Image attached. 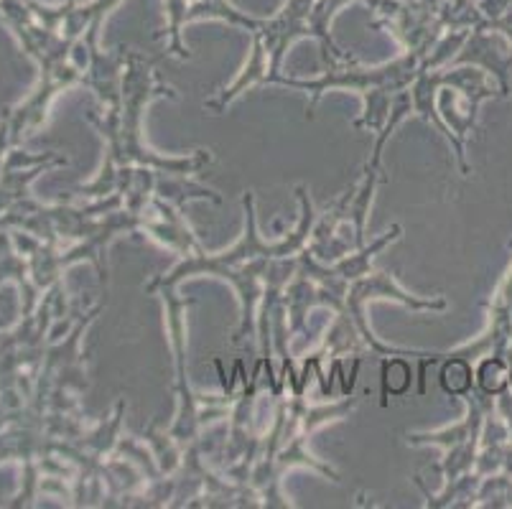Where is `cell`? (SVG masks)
<instances>
[{
    "label": "cell",
    "instance_id": "8",
    "mask_svg": "<svg viewBox=\"0 0 512 509\" xmlns=\"http://www.w3.org/2000/svg\"><path fill=\"white\" fill-rule=\"evenodd\" d=\"M444 357L446 362L439 375L441 387L451 398H464L467 392L477 387V382H474V364L462 357H449V354H444Z\"/></svg>",
    "mask_w": 512,
    "mask_h": 509
},
{
    "label": "cell",
    "instance_id": "2",
    "mask_svg": "<svg viewBox=\"0 0 512 509\" xmlns=\"http://www.w3.org/2000/svg\"><path fill=\"white\" fill-rule=\"evenodd\" d=\"M158 97L176 100V92L161 79V74L148 59L128 51L118 107L105 110V120L100 123L95 120L100 133L105 135V166L95 184L90 186L95 196L113 194L123 168H151L164 176L192 179L204 166L212 163V153L204 148L189 153V156H161L148 146L143 120H146V107Z\"/></svg>",
    "mask_w": 512,
    "mask_h": 509
},
{
    "label": "cell",
    "instance_id": "6",
    "mask_svg": "<svg viewBox=\"0 0 512 509\" xmlns=\"http://www.w3.org/2000/svg\"><path fill=\"white\" fill-rule=\"evenodd\" d=\"M449 357H462L472 364L484 357H502L512 364V265L492 296L487 329L474 342L449 352Z\"/></svg>",
    "mask_w": 512,
    "mask_h": 509
},
{
    "label": "cell",
    "instance_id": "7",
    "mask_svg": "<svg viewBox=\"0 0 512 509\" xmlns=\"http://www.w3.org/2000/svg\"><path fill=\"white\" fill-rule=\"evenodd\" d=\"M510 370L512 364L502 357L479 359V367L474 370L477 390H482L484 395H490V398L502 395L505 390H510Z\"/></svg>",
    "mask_w": 512,
    "mask_h": 509
},
{
    "label": "cell",
    "instance_id": "9",
    "mask_svg": "<svg viewBox=\"0 0 512 509\" xmlns=\"http://www.w3.org/2000/svg\"><path fill=\"white\" fill-rule=\"evenodd\" d=\"M411 364L400 357H390L383 364V405L390 395H403L411 387Z\"/></svg>",
    "mask_w": 512,
    "mask_h": 509
},
{
    "label": "cell",
    "instance_id": "1",
    "mask_svg": "<svg viewBox=\"0 0 512 509\" xmlns=\"http://www.w3.org/2000/svg\"><path fill=\"white\" fill-rule=\"evenodd\" d=\"M301 202V219L291 235L281 237L276 242H268L260 237L258 222H255V199L250 191L242 194V207H245V232L240 240L222 252H207L197 237H189L181 247V263L169 275L151 280L148 291L156 293L158 288H179L181 280L197 278V275H212V278L227 280L240 301V326L235 331V342H242L245 336H255V321L260 314L268 278H271V265L278 258H299L309 245L311 230L316 224V212L311 207V199L304 186L296 189Z\"/></svg>",
    "mask_w": 512,
    "mask_h": 509
},
{
    "label": "cell",
    "instance_id": "3",
    "mask_svg": "<svg viewBox=\"0 0 512 509\" xmlns=\"http://www.w3.org/2000/svg\"><path fill=\"white\" fill-rule=\"evenodd\" d=\"M426 56L428 54H423V51H408V54L398 56L388 64H380V67H357L352 62L342 64L339 59H327L329 69L319 79H296L283 74L276 84L311 95L309 112H306L309 118L314 115L316 105L327 92H355L365 102L362 118L357 120L355 128L380 133L388 125L395 100L406 90H411V84L421 74Z\"/></svg>",
    "mask_w": 512,
    "mask_h": 509
},
{
    "label": "cell",
    "instance_id": "5",
    "mask_svg": "<svg viewBox=\"0 0 512 509\" xmlns=\"http://www.w3.org/2000/svg\"><path fill=\"white\" fill-rule=\"evenodd\" d=\"M467 400V415L464 420L454 423L449 428H441L434 433H413L408 436L411 446H439L444 448V461H441V471H444L446 484L456 482L474 471L479 456V443H482L484 423L495 410V398L484 395L482 390L474 387L472 392L464 395Z\"/></svg>",
    "mask_w": 512,
    "mask_h": 509
},
{
    "label": "cell",
    "instance_id": "4",
    "mask_svg": "<svg viewBox=\"0 0 512 509\" xmlns=\"http://www.w3.org/2000/svg\"><path fill=\"white\" fill-rule=\"evenodd\" d=\"M495 92L497 87L487 79V72H479L472 64H459L454 72H441L439 67L421 69L408 90L413 112L434 123V128L454 146L464 176H469L467 138L477 128L479 105L492 100Z\"/></svg>",
    "mask_w": 512,
    "mask_h": 509
}]
</instances>
